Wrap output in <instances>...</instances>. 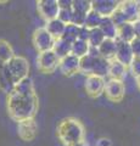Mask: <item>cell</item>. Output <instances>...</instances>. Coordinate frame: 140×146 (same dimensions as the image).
I'll return each mask as SVG.
<instances>
[{
    "label": "cell",
    "mask_w": 140,
    "mask_h": 146,
    "mask_svg": "<svg viewBox=\"0 0 140 146\" xmlns=\"http://www.w3.org/2000/svg\"><path fill=\"white\" fill-rule=\"evenodd\" d=\"M89 35H90V29H88L87 27H80V31H79V38L80 40H84V42H88L89 40Z\"/></svg>",
    "instance_id": "cell-34"
},
{
    "label": "cell",
    "mask_w": 140,
    "mask_h": 146,
    "mask_svg": "<svg viewBox=\"0 0 140 146\" xmlns=\"http://www.w3.org/2000/svg\"><path fill=\"white\" fill-rule=\"evenodd\" d=\"M58 65H60V58H58L57 55L54 52V50L40 52L37 57L38 70L42 73H45V74L54 73L58 68Z\"/></svg>",
    "instance_id": "cell-5"
},
{
    "label": "cell",
    "mask_w": 140,
    "mask_h": 146,
    "mask_svg": "<svg viewBox=\"0 0 140 146\" xmlns=\"http://www.w3.org/2000/svg\"><path fill=\"white\" fill-rule=\"evenodd\" d=\"M106 82L102 77L99 76H88L84 82V89L88 96L98 98L105 91Z\"/></svg>",
    "instance_id": "cell-10"
},
{
    "label": "cell",
    "mask_w": 140,
    "mask_h": 146,
    "mask_svg": "<svg viewBox=\"0 0 140 146\" xmlns=\"http://www.w3.org/2000/svg\"><path fill=\"white\" fill-rule=\"evenodd\" d=\"M13 89H15V85L9 80V78L5 74V72H4V70H3V65H0V90L9 95V94L12 93Z\"/></svg>",
    "instance_id": "cell-30"
},
{
    "label": "cell",
    "mask_w": 140,
    "mask_h": 146,
    "mask_svg": "<svg viewBox=\"0 0 140 146\" xmlns=\"http://www.w3.org/2000/svg\"><path fill=\"white\" fill-rule=\"evenodd\" d=\"M130 73L133 74L134 78L140 76V57H134V60L130 63Z\"/></svg>",
    "instance_id": "cell-32"
},
{
    "label": "cell",
    "mask_w": 140,
    "mask_h": 146,
    "mask_svg": "<svg viewBox=\"0 0 140 146\" xmlns=\"http://www.w3.org/2000/svg\"><path fill=\"white\" fill-rule=\"evenodd\" d=\"M108 68H110V61L102 58L101 56H96L95 60H94L92 76H99L104 78L105 76H108Z\"/></svg>",
    "instance_id": "cell-21"
},
{
    "label": "cell",
    "mask_w": 140,
    "mask_h": 146,
    "mask_svg": "<svg viewBox=\"0 0 140 146\" xmlns=\"http://www.w3.org/2000/svg\"><path fill=\"white\" fill-rule=\"evenodd\" d=\"M96 56L88 54L87 56L80 58V66H79V73H83L85 76H92L93 74V66H94V60Z\"/></svg>",
    "instance_id": "cell-26"
},
{
    "label": "cell",
    "mask_w": 140,
    "mask_h": 146,
    "mask_svg": "<svg viewBox=\"0 0 140 146\" xmlns=\"http://www.w3.org/2000/svg\"><path fill=\"white\" fill-rule=\"evenodd\" d=\"M54 52L57 55V57L60 58H64L66 56H68V55L72 54V44L66 42L64 39H57L55 42V45H54Z\"/></svg>",
    "instance_id": "cell-23"
},
{
    "label": "cell",
    "mask_w": 140,
    "mask_h": 146,
    "mask_svg": "<svg viewBox=\"0 0 140 146\" xmlns=\"http://www.w3.org/2000/svg\"><path fill=\"white\" fill-rule=\"evenodd\" d=\"M116 60L119 61L121 63H123L124 66L129 67L132 61L134 60V54L132 46L129 43L119 42L117 40V52H116Z\"/></svg>",
    "instance_id": "cell-13"
},
{
    "label": "cell",
    "mask_w": 140,
    "mask_h": 146,
    "mask_svg": "<svg viewBox=\"0 0 140 146\" xmlns=\"http://www.w3.org/2000/svg\"><path fill=\"white\" fill-rule=\"evenodd\" d=\"M102 16H100L96 11H94L92 9V11L88 13L87 18H85V23H84V27H87L88 29H95V28H99L101 25V21H102Z\"/></svg>",
    "instance_id": "cell-28"
},
{
    "label": "cell",
    "mask_w": 140,
    "mask_h": 146,
    "mask_svg": "<svg viewBox=\"0 0 140 146\" xmlns=\"http://www.w3.org/2000/svg\"><path fill=\"white\" fill-rule=\"evenodd\" d=\"M58 4H60V13H58L57 18L66 25L72 23V16H73L72 4H73V1H71V0H58Z\"/></svg>",
    "instance_id": "cell-20"
},
{
    "label": "cell",
    "mask_w": 140,
    "mask_h": 146,
    "mask_svg": "<svg viewBox=\"0 0 140 146\" xmlns=\"http://www.w3.org/2000/svg\"><path fill=\"white\" fill-rule=\"evenodd\" d=\"M104 94H105V96L110 100V101L121 102L125 94V85L123 83V80L110 79L108 82H106Z\"/></svg>",
    "instance_id": "cell-8"
},
{
    "label": "cell",
    "mask_w": 140,
    "mask_h": 146,
    "mask_svg": "<svg viewBox=\"0 0 140 146\" xmlns=\"http://www.w3.org/2000/svg\"><path fill=\"white\" fill-rule=\"evenodd\" d=\"M95 146H112V141L107 138H100L96 140Z\"/></svg>",
    "instance_id": "cell-35"
},
{
    "label": "cell",
    "mask_w": 140,
    "mask_h": 146,
    "mask_svg": "<svg viewBox=\"0 0 140 146\" xmlns=\"http://www.w3.org/2000/svg\"><path fill=\"white\" fill-rule=\"evenodd\" d=\"M66 23H64L61 20H52V21H49L46 22V25H45V29H46L49 33H50L54 38L56 40L57 39H61L62 35L65 33V29H66Z\"/></svg>",
    "instance_id": "cell-18"
},
{
    "label": "cell",
    "mask_w": 140,
    "mask_h": 146,
    "mask_svg": "<svg viewBox=\"0 0 140 146\" xmlns=\"http://www.w3.org/2000/svg\"><path fill=\"white\" fill-rule=\"evenodd\" d=\"M138 15H139V18H140V1H138Z\"/></svg>",
    "instance_id": "cell-39"
},
{
    "label": "cell",
    "mask_w": 140,
    "mask_h": 146,
    "mask_svg": "<svg viewBox=\"0 0 140 146\" xmlns=\"http://www.w3.org/2000/svg\"><path fill=\"white\" fill-rule=\"evenodd\" d=\"M130 46H132L134 57H140V38H135L130 43Z\"/></svg>",
    "instance_id": "cell-33"
},
{
    "label": "cell",
    "mask_w": 140,
    "mask_h": 146,
    "mask_svg": "<svg viewBox=\"0 0 140 146\" xmlns=\"http://www.w3.org/2000/svg\"><path fill=\"white\" fill-rule=\"evenodd\" d=\"M39 102L37 95H21L13 90L7 95L6 108L11 119L20 123L27 119H34L38 112Z\"/></svg>",
    "instance_id": "cell-1"
},
{
    "label": "cell",
    "mask_w": 140,
    "mask_h": 146,
    "mask_svg": "<svg viewBox=\"0 0 140 146\" xmlns=\"http://www.w3.org/2000/svg\"><path fill=\"white\" fill-rule=\"evenodd\" d=\"M79 66H80V58L74 56V55H68L60 60L58 70L66 77H72L76 73H79Z\"/></svg>",
    "instance_id": "cell-11"
},
{
    "label": "cell",
    "mask_w": 140,
    "mask_h": 146,
    "mask_svg": "<svg viewBox=\"0 0 140 146\" xmlns=\"http://www.w3.org/2000/svg\"><path fill=\"white\" fill-rule=\"evenodd\" d=\"M15 91H17L19 94L21 95H37L35 94V89H34V84H33V80L27 77L23 80H21L19 84H16Z\"/></svg>",
    "instance_id": "cell-24"
},
{
    "label": "cell",
    "mask_w": 140,
    "mask_h": 146,
    "mask_svg": "<svg viewBox=\"0 0 140 146\" xmlns=\"http://www.w3.org/2000/svg\"><path fill=\"white\" fill-rule=\"evenodd\" d=\"M13 56L15 52L11 44L5 39H0V65H6Z\"/></svg>",
    "instance_id": "cell-22"
},
{
    "label": "cell",
    "mask_w": 140,
    "mask_h": 146,
    "mask_svg": "<svg viewBox=\"0 0 140 146\" xmlns=\"http://www.w3.org/2000/svg\"><path fill=\"white\" fill-rule=\"evenodd\" d=\"M99 55L107 61L116 60V52H117V40L105 39L104 43L98 48Z\"/></svg>",
    "instance_id": "cell-14"
},
{
    "label": "cell",
    "mask_w": 140,
    "mask_h": 146,
    "mask_svg": "<svg viewBox=\"0 0 140 146\" xmlns=\"http://www.w3.org/2000/svg\"><path fill=\"white\" fill-rule=\"evenodd\" d=\"M79 31H80V27H78V26H76L73 23L67 25L65 33L62 35V39L71 44H73L76 40H78V38H79Z\"/></svg>",
    "instance_id": "cell-27"
},
{
    "label": "cell",
    "mask_w": 140,
    "mask_h": 146,
    "mask_svg": "<svg viewBox=\"0 0 140 146\" xmlns=\"http://www.w3.org/2000/svg\"><path fill=\"white\" fill-rule=\"evenodd\" d=\"M119 9H121V11L123 12V15L125 16L127 22L133 23V22H135L139 18L138 1H132V0H128V1H121Z\"/></svg>",
    "instance_id": "cell-15"
},
{
    "label": "cell",
    "mask_w": 140,
    "mask_h": 146,
    "mask_svg": "<svg viewBox=\"0 0 140 146\" xmlns=\"http://www.w3.org/2000/svg\"><path fill=\"white\" fill-rule=\"evenodd\" d=\"M58 140L65 146H72L84 140V125L74 117H67L62 119L56 128Z\"/></svg>",
    "instance_id": "cell-2"
},
{
    "label": "cell",
    "mask_w": 140,
    "mask_h": 146,
    "mask_svg": "<svg viewBox=\"0 0 140 146\" xmlns=\"http://www.w3.org/2000/svg\"><path fill=\"white\" fill-rule=\"evenodd\" d=\"M72 146H89V144L87 143V141H80V143H77V144H74V145H72Z\"/></svg>",
    "instance_id": "cell-37"
},
{
    "label": "cell",
    "mask_w": 140,
    "mask_h": 146,
    "mask_svg": "<svg viewBox=\"0 0 140 146\" xmlns=\"http://www.w3.org/2000/svg\"><path fill=\"white\" fill-rule=\"evenodd\" d=\"M17 135L26 143L33 141L38 135V124L34 119H27L17 123Z\"/></svg>",
    "instance_id": "cell-9"
},
{
    "label": "cell",
    "mask_w": 140,
    "mask_h": 146,
    "mask_svg": "<svg viewBox=\"0 0 140 146\" xmlns=\"http://www.w3.org/2000/svg\"><path fill=\"white\" fill-rule=\"evenodd\" d=\"M37 10L46 22L56 20L60 13L58 0H39L37 1Z\"/></svg>",
    "instance_id": "cell-7"
},
{
    "label": "cell",
    "mask_w": 140,
    "mask_h": 146,
    "mask_svg": "<svg viewBox=\"0 0 140 146\" xmlns=\"http://www.w3.org/2000/svg\"><path fill=\"white\" fill-rule=\"evenodd\" d=\"M128 67L124 66L123 63L119 61L113 60L110 62V68H108V77L110 79H116V80H123L127 76Z\"/></svg>",
    "instance_id": "cell-17"
},
{
    "label": "cell",
    "mask_w": 140,
    "mask_h": 146,
    "mask_svg": "<svg viewBox=\"0 0 140 146\" xmlns=\"http://www.w3.org/2000/svg\"><path fill=\"white\" fill-rule=\"evenodd\" d=\"M90 49H92V46H90V44L88 42H84V40L78 39L72 44V55L82 58V57L87 56V55L89 54Z\"/></svg>",
    "instance_id": "cell-25"
},
{
    "label": "cell",
    "mask_w": 140,
    "mask_h": 146,
    "mask_svg": "<svg viewBox=\"0 0 140 146\" xmlns=\"http://www.w3.org/2000/svg\"><path fill=\"white\" fill-rule=\"evenodd\" d=\"M119 1L116 0H94L92 1V9L102 17H111L118 9Z\"/></svg>",
    "instance_id": "cell-12"
},
{
    "label": "cell",
    "mask_w": 140,
    "mask_h": 146,
    "mask_svg": "<svg viewBox=\"0 0 140 146\" xmlns=\"http://www.w3.org/2000/svg\"><path fill=\"white\" fill-rule=\"evenodd\" d=\"M135 38H137V35H135L133 23L127 22V23H123L117 27V40L130 44Z\"/></svg>",
    "instance_id": "cell-16"
},
{
    "label": "cell",
    "mask_w": 140,
    "mask_h": 146,
    "mask_svg": "<svg viewBox=\"0 0 140 146\" xmlns=\"http://www.w3.org/2000/svg\"><path fill=\"white\" fill-rule=\"evenodd\" d=\"M99 28L102 31L106 39L117 40V26L115 25V22L112 21L111 17H104Z\"/></svg>",
    "instance_id": "cell-19"
},
{
    "label": "cell",
    "mask_w": 140,
    "mask_h": 146,
    "mask_svg": "<svg viewBox=\"0 0 140 146\" xmlns=\"http://www.w3.org/2000/svg\"><path fill=\"white\" fill-rule=\"evenodd\" d=\"M3 70L9 80L16 86V84H19L21 80L28 77L29 63L26 57L15 55L6 65H3Z\"/></svg>",
    "instance_id": "cell-3"
},
{
    "label": "cell",
    "mask_w": 140,
    "mask_h": 146,
    "mask_svg": "<svg viewBox=\"0 0 140 146\" xmlns=\"http://www.w3.org/2000/svg\"><path fill=\"white\" fill-rule=\"evenodd\" d=\"M121 4V3H119ZM111 18H112V21L115 22V25L118 27V26H121V25H123V23H127V20H125V16L123 15V12L121 11V9H119V6H118V9L115 11V13L111 16Z\"/></svg>",
    "instance_id": "cell-31"
},
{
    "label": "cell",
    "mask_w": 140,
    "mask_h": 146,
    "mask_svg": "<svg viewBox=\"0 0 140 146\" xmlns=\"http://www.w3.org/2000/svg\"><path fill=\"white\" fill-rule=\"evenodd\" d=\"M92 11V1L88 0H74L72 4V23L83 27L85 23V18H87L88 13Z\"/></svg>",
    "instance_id": "cell-6"
},
{
    "label": "cell",
    "mask_w": 140,
    "mask_h": 146,
    "mask_svg": "<svg viewBox=\"0 0 140 146\" xmlns=\"http://www.w3.org/2000/svg\"><path fill=\"white\" fill-rule=\"evenodd\" d=\"M135 84H137V86H138L139 90H140V76L135 78Z\"/></svg>",
    "instance_id": "cell-38"
},
{
    "label": "cell",
    "mask_w": 140,
    "mask_h": 146,
    "mask_svg": "<svg viewBox=\"0 0 140 146\" xmlns=\"http://www.w3.org/2000/svg\"><path fill=\"white\" fill-rule=\"evenodd\" d=\"M105 39H106L105 35H104L102 31L100 28L90 29V35H89L88 43L90 44V46H92V48H99L104 43V40H105Z\"/></svg>",
    "instance_id": "cell-29"
},
{
    "label": "cell",
    "mask_w": 140,
    "mask_h": 146,
    "mask_svg": "<svg viewBox=\"0 0 140 146\" xmlns=\"http://www.w3.org/2000/svg\"><path fill=\"white\" fill-rule=\"evenodd\" d=\"M133 26H134V31H135L137 38H140V18H138L135 22H133Z\"/></svg>",
    "instance_id": "cell-36"
},
{
    "label": "cell",
    "mask_w": 140,
    "mask_h": 146,
    "mask_svg": "<svg viewBox=\"0 0 140 146\" xmlns=\"http://www.w3.org/2000/svg\"><path fill=\"white\" fill-rule=\"evenodd\" d=\"M55 42L56 39L45 29V27L35 29L32 36V43L34 45V48L37 49V51H39V54L52 50Z\"/></svg>",
    "instance_id": "cell-4"
}]
</instances>
